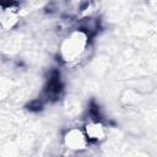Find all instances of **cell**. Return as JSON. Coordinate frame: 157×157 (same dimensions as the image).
Segmentation results:
<instances>
[{
	"label": "cell",
	"instance_id": "6da1fadb",
	"mask_svg": "<svg viewBox=\"0 0 157 157\" xmlns=\"http://www.w3.org/2000/svg\"><path fill=\"white\" fill-rule=\"evenodd\" d=\"M91 32L85 27L70 31L59 44V59L67 66H75L86 59L90 49Z\"/></svg>",
	"mask_w": 157,
	"mask_h": 157
},
{
	"label": "cell",
	"instance_id": "7a4b0ae2",
	"mask_svg": "<svg viewBox=\"0 0 157 157\" xmlns=\"http://www.w3.org/2000/svg\"><path fill=\"white\" fill-rule=\"evenodd\" d=\"M64 145L67 150L74 151V152H81L85 151L88 145L90 140L86 136L83 129L80 128H71L64 134Z\"/></svg>",
	"mask_w": 157,
	"mask_h": 157
},
{
	"label": "cell",
	"instance_id": "3957f363",
	"mask_svg": "<svg viewBox=\"0 0 157 157\" xmlns=\"http://www.w3.org/2000/svg\"><path fill=\"white\" fill-rule=\"evenodd\" d=\"M90 142H102L107 137V126L98 118H90L82 128Z\"/></svg>",
	"mask_w": 157,
	"mask_h": 157
}]
</instances>
